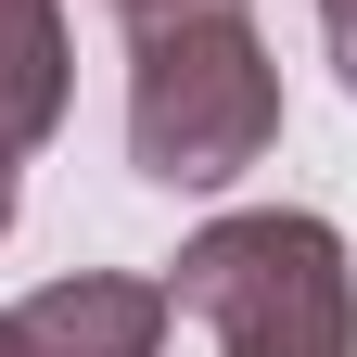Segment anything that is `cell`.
Here are the masks:
<instances>
[{
	"mask_svg": "<svg viewBox=\"0 0 357 357\" xmlns=\"http://www.w3.org/2000/svg\"><path fill=\"white\" fill-rule=\"evenodd\" d=\"M115 38H153V26H204V13H255V0H102Z\"/></svg>",
	"mask_w": 357,
	"mask_h": 357,
	"instance_id": "cell-5",
	"label": "cell"
},
{
	"mask_svg": "<svg viewBox=\"0 0 357 357\" xmlns=\"http://www.w3.org/2000/svg\"><path fill=\"white\" fill-rule=\"evenodd\" d=\"M13 204H26V166H13V153H0V230H13Z\"/></svg>",
	"mask_w": 357,
	"mask_h": 357,
	"instance_id": "cell-7",
	"label": "cell"
},
{
	"mask_svg": "<svg viewBox=\"0 0 357 357\" xmlns=\"http://www.w3.org/2000/svg\"><path fill=\"white\" fill-rule=\"evenodd\" d=\"M0 357H26V332H13V319H0Z\"/></svg>",
	"mask_w": 357,
	"mask_h": 357,
	"instance_id": "cell-8",
	"label": "cell"
},
{
	"mask_svg": "<svg viewBox=\"0 0 357 357\" xmlns=\"http://www.w3.org/2000/svg\"><path fill=\"white\" fill-rule=\"evenodd\" d=\"M77 102V38H64V0H0V153H38Z\"/></svg>",
	"mask_w": 357,
	"mask_h": 357,
	"instance_id": "cell-4",
	"label": "cell"
},
{
	"mask_svg": "<svg viewBox=\"0 0 357 357\" xmlns=\"http://www.w3.org/2000/svg\"><path fill=\"white\" fill-rule=\"evenodd\" d=\"M268 141H281V64L255 13L128 38V166L153 192H230L243 166H268Z\"/></svg>",
	"mask_w": 357,
	"mask_h": 357,
	"instance_id": "cell-2",
	"label": "cell"
},
{
	"mask_svg": "<svg viewBox=\"0 0 357 357\" xmlns=\"http://www.w3.org/2000/svg\"><path fill=\"white\" fill-rule=\"evenodd\" d=\"M166 306L217 357H357V255L306 204H243L204 217L166 255Z\"/></svg>",
	"mask_w": 357,
	"mask_h": 357,
	"instance_id": "cell-1",
	"label": "cell"
},
{
	"mask_svg": "<svg viewBox=\"0 0 357 357\" xmlns=\"http://www.w3.org/2000/svg\"><path fill=\"white\" fill-rule=\"evenodd\" d=\"M166 281H141V268H64V281H38L13 306L26 357H166Z\"/></svg>",
	"mask_w": 357,
	"mask_h": 357,
	"instance_id": "cell-3",
	"label": "cell"
},
{
	"mask_svg": "<svg viewBox=\"0 0 357 357\" xmlns=\"http://www.w3.org/2000/svg\"><path fill=\"white\" fill-rule=\"evenodd\" d=\"M319 52H332V77H344V102H357V0H319Z\"/></svg>",
	"mask_w": 357,
	"mask_h": 357,
	"instance_id": "cell-6",
	"label": "cell"
}]
</instances>
